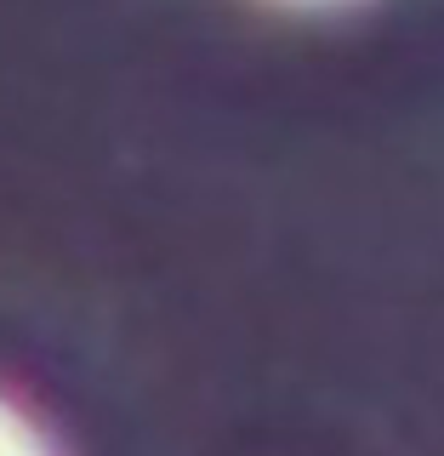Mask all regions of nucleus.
Listing matches in <instances>:
<instances>
[{
  "label": "nucleus",
  "instance_id": "obj_1",
  "mask_svg": "<svg viewBox=\"0 0 444 456\" xmlns=\"http://www.w3.org/2000/svg\"><path fill=\"white\" fill-rule=\"evenodd\" d=\"M0 456H57L52 434L40 428V417L23 405V399H12L0 388Z\"/></svg>",
  "mask_w": 444,
  "mask_h": 456
},
{
  "label": "nucleus",
  "instance_id": "obj_2",
  "mask_svg": "<svg viewBox=\"0 0 444 456\" xmlns=\"http://www.w3.org/2000/svg\"><path fill=\"white\" fill-rule=\"evenodd\" d=\"M251 6L274 12V18H296V23H331V18H353V12L376 6V0H251Z\"/></svg>",
  "mask_w": 444,
  "mask_h": 456
}]
</instances>
